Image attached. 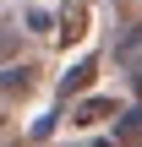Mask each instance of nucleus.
Returning <instances> with one entry per match:
<instances>
[{
	"mask_svg": "<svg viewBox=\"0 0 142 147\" xmlns=\"http://www.w3.org/2000/svg\"><path fill=\"white\" fill-rule=\"evenodd\" d=\"M93 147H115V136H99V142H93Z\"/></svg>",
	"mask_w": 142,
	"mask_h": 147,
	"instance_id": "obj_8",
	"label": "nucleus"
},
{
	"mask_svg": "<svg viewBox=\"0 0 142 147\" xmlns=\"http://www.w3.org/2000/svg\"><path fill=\"white\" fill-rule=\"evenodd\" d=\"M16 49H22V33H11V27H0V65H5V60H11Z\"/></svg>",
	"mask_w": 142,
	"mask_h": 147,
	"instance_id": "obj_7",
	"label": "nucleus"
},
{
	"mask_svg": "<svg viewBox=\"0 0 142 147\" xmlns=\"http://www.w3.org/2000/svg\"><path fill=\"white\" fill-rule=\"evenodd\" d=\"M38 87V65H5L0 71V98H27Z\"/></svg>",
	"mask_w": 142,
	"mask_h": 147,
	"instance_id": "obj_3",
	"label": "nucleus"
},
{
	"mask_svg": "<svg viewBox=\"0 0 142 147\" xmlns=\"http://www.w3.org/2000/svg\"><path fill=\"white\" fill-rule=\"evenodd\" d=\"M104 120H120V104L104 98V93H93V98H82L71 109V125H104Z\"/></svg>",
	"mask_w": 142,
	"mask_h": 147,
	"instance_id": "obj_1",
	"label": "nucleus"
},
{
	"mask_svg": "<svg viewBox=\"0 0 142 147\" xmlns=\"http://www.w3.org/2000/svg\"><path fill=\"white\" fill-rule=\"evenodd\" d=\"M93 76H99V55H82L66 76H60V98H77V93H88L93 87Z\"/></svg>",
	"mask_w": 142,
	"mask_h": 147,
	"instance_id": "obj_2",
	"label": "nucleus"
},
{
	"mask_svg": "<svg viewBox=\"0 0 142 147\" xmlns=\"http://www.w3.org/2000/svg\"><path fill=\"white\" fill-rule=\"evenodd\" d=\"M82 33H88V5H82V0H71V5L60 11V44H77Z\"/></svg>",
	"mask_w": 142,
	"mask_h": 147,
	"instance_id": "obj_5",
	"label": "nucleus"
},
{
	"mask_svg": "<svg viewBox=\"0 0 142 147\" xmlns=\"http://www.w3.org/2000/svg\"><path fill=\"white\" fill-rule=\"evenodd\" d=\"M109 136H115V147L131 142V136H142V104H137V109H120V120H115V131H109Z\"/></svg>",
	"mask_w": 142,
	"mask_h": 147,
	"instance_id": "obj_6",
	"label": "nucleus"
},
{
	"mask_svg": "<svg viewBox=\"0 0 142 147\" xmlns=\"http://www.w3.org/2000/svg\"><path fill=\"white\" fill-rule=\"evenodd\" d=\"M137 147H142V142H137Z\"/></svg>",
	"mask_w": 142,
	"mask_h": 147,
	"instance_id": "obj_10",
	"label": "nucleus"
},
{
	"mask_svg": "<svg viewBox=\"0 0 142 147\" xmlns=\"http://www.w3.org/2000/svg\"><path fill=\"white\" fill-rule=\"evenodd\" d=\"M115 65H126L131 76L142 71V22H137V27H126V33H120V44H115Z\"/></svg>",
	"mask_w": 142,
	"mask_h": 147,
	"instance_id": "obj_4",
	"label": "nucleus"
},
{
	"mask_svg": "<svg viewBox=\"0 0 142 147\" xmlns=\"http://www.w3.org/2000/svg\"><path fill=\"white\" fill-rule=\"evenodd\" d=\"M137 98H142V71H137Z\"/></svg>",
	"mask_w": 142,
	"mask_h": 147,
	"instance_id": "obj_9",
	"label": "nucleus"
}]
</instances>
